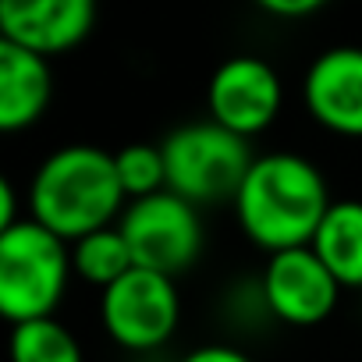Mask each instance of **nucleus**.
I'll list each match as a JSON object with an SVG mask.
<instances>
[{
  "instance_id": "nucleus-1",
  "label": "nucleus",
  "mask_w": 362,
  "mask_h": 362,
  "mask_svg": "<svg viewBox=\"0 0 362 362\" xmlns=\"http://www.w3.org/2000/svg\"><path fill=\"white\" fill-rule=\"evenodd\" d=\"M330 203L323 170L309 156L288 149L256 156L231 199L242 235L267 256L313 245Z\"/></svg>"
},
{
  "instance_id": "nucleus-2",
  "label": "nucleus",
  "mask_w": 362,
  "mask_h": 362,
  "mask_svg": "<svg viewBox=\"0 0 362 362\" xmlns=\"http://www.w3.org/2000/svg\"><path fill=\"white\" fill-rule=\"evenodd\" d=\"M25 199L29 221H36L68 245L93 231L114 228L128 206L117 185L114 153L89 142L54 149L36 167Z\"/></svg>"
},
{
  "instance_id": "nucleus-3",
  "label": "nucleus",
  "mask_w": 362,
  "mask_h": 362,
  "mask_svg": "<svg viewBox=\"0 0 362 362\" xmlns=\"http://www.w3.org/2000/svg\"><path fill=\"white\" fill-rule=\"evenodd\" d=\"M71 249L36 221L22 217L0 235V320L18 327L47 320L68 295Z\"/></svg>"
},
{
  "instance_id": "nucleus-4",
  "label": "nucleus",
  "mask_w": 362,
  "mask_h": 362,
  "mask_svg": "<svg viewBox=\"0 0 362 362\" xmlns=\"http://www.w3.org/2000/svg\"><path fill=\"white\" fill-rule=\"evenodd\" d=\"M160 149L167 163V192L181 196L196 210L231 203L256 160L249 139H238L214 121L174 128Z\"/></svg>"
},
{
  "instance_id": "nucleus-5",
  "label": "nucleus",
  "mask_w": 362,
  "mask_h": 362,
  "mask_svg": "<svg viewBox=\"0 0 362 362\" xmlns=\"http://www.w3.org/2000/svg\"><path fill=\"white\" fill-rule=\"evenodd\" d=\"M117 228L139 270L177 277L203 256V214L174 192L128 203Z\"/></svg>"
},
{
  "instance_id": "nucleus-6",
  "label": "nucleus",
  "mask_w": 362,
  "mask_h": 362,
  "mask_svg": "<svg viewBox=\"0 0 362 362\" xmlns=\"http://www.w3.org/2000/svg\"><path fill=\"white\" fill-rule=\"evenodd\" d=\"M100 323L124 351L163 348L181 323V295L174 277L153 270H128L117 284L100 291Z\"/></svg>"
},
{
  "instance_id": "nucleus-7",
  "label": "nucleus",
  "mask_w": 362,
  "mask_h": 362,
  "mask_svg": "<svg viewBox=\"0 0 362 362\" xmlns=\"http://www.w3.org/2000/svg\"><path fill=\"white\" fill-rule=\"evenodd\" d=\"M284 107V82L267 57L235 54L214 68L206 82V121L238 139L263 135Z\"/></svg>"
},
{
  "instance_id": "nucleus-8",
  "label": "nucleus",
  "mask_w": 362,
  "mask_h": 362,
  "mask_svg": "<svg viewBox=\"0 0 362 362\" xmlns=\"http://www.w3.org/2000/svg\"><path fill=\"white\" fill-rule=\"evenodd\" d=\"M341 291L344 288L334 281V274L309 245L267 256L259 277L263 309L288 327H320L334 316Z\"/></svg>"
},
{
  "instance_id": "nucleus-9",
  "label": "nucleus",
  "mask_w": 362,
  "mask_h": 362,
  "mask_svg": "<svg viewBox=\"0 0 362 362\" xmlns=\"http://www.w3.org/2000/svg\"><path fill=\"white\" fill-rule=\"evenodd\" d=\"M305 114L330 135L362 139V47H330L302 75Z\"/></svg>"
},
{
  "instance_id": "nucleus-10",
  "label": "nucleus",
  "mask_w": 362,
  "mask_h": 362,
  "mask_svg": "<svg viewBox=\"0 0 362 362\" xmlns=\"http://www.w3.org/2000/svg\"><path fill=\"white\" fill-rule=\"evenodd\" d=\"M96 8L89 0H0V36L54 61L93 36Z\"/></svg>"
},
{
  "instance_id": "nucleus-11",
  "label": "nucleus",
  "mask_w": 362,
  "mask_h": 362,
  "mask_svg": "<svg viewBox=\"0 0 362 362\" xmlns=\"http://www.w3.org/2000/svg\"><path fill=\"white\" fill-rule=\"evenodd\" d=\"M54 100L50 61L0 36V135H18L43 121Z\"/></svg>"
},
{
  "instance_id": "nucleus-12",
  "label": "nucleus",
  "mask_w": 362,
  "mask_h": 362,
  "mask_svg": "<svg viewBox=\"0 0 362 362\" xmlns=\"http://www.w3.org/2000/svg\"><path fill=\"white\" fill-rule=\"evenodd\" d=\"M309 249L323 259L341 288L362 291V199H334Z\"/></svg>"
},
{
  "instance_id": "nucleus-13",
  "label": "nucleus",
  "mask_w": 362,
  "mask_h": 362,
  "mask_svg": "<svg viewBox=\"0 0 362 362\" xmlns=\"http://www.w3.org/2000/svg\"><path fill=\"white\" fill-rule=\"evenodd\" d=\"M71 249V274L82 277L86 284L107 291L110 284H117L128 270H135V259H132V249L121 235V228H103V231H93L78 242L68 245Z\"/></svg>"
},
{
  "instance_id": "nucleus-14",
  "label": "nucleus",
  "mask_w": 362,
  "mask_h": 362,
  "mask_svg": "<svg viewBox=\"0 0 362 362\" xmlns=\"http://www.w3.org/2000/svg\"><path fill=\"white\" fill-rule=\"evenodd\" d=\"M8 358L11 362H86L78 337L57 316L11 327Z\"/></svg>"
},
{
  "instance_id": "nucleus-15",
  "label": "nucleus",
  "mask_w": 362,
  "mask_h": 362,
  "mask_svg": "<svg viewBox=\"0 0 362 362\" xmlns=\"http://www.w3.org/2000/svg\"><path fill=\"white\" fill-rule=\"evenodd\" d=\"M117 185L128 203L149 199L156 192H167V163L160 142H128L114 153Z\"/></svg>"
},
{
  "instance_id": "nucleus-16",
  "label": "nucleus",
  "mask_w": 362,
  "mask_h": 362,
  "mask_svg": "<svg viewBox=\"0 0 362 362\" xmlns=\"http://www.w3.org/2000/svg\"><path fill=\"white\" fill-rule=\"evenodd\" d=\"M259 11H267L270 18H281V22H295V18H309L316 11H323L320 0H263Z\"/></svg>"
},
{
  "instance_id": "nucleus-17",
  "label": "nucleus",
  "mask_w": 362,
  "mask_h": 362,
  "mask_svg": "<svg viewBox=\"0 0 362 362\" xmlns=\"http://www.w3.org/2000/svg\"><path fill=\"white\" fill-rule=\"evenodd\" d=\"M181 362H256L249 351H242V348H235V344H221V341H214V344H199V348H192Z\"/></svg>"
},
{
  "instance_id": "nucleus-18",
  "label": "nucleus",
  "mask_w": 362,
  "mask_h": 362,
  "mask_svg": "<svg viewBox=\"0 0 362 362\" xmlns=\"http://www.w3.org/2000/svg\"><path fill=\"white\" fill-rule=\"evenodd\" d=\"M22 217H18V192L11 185V177L0 170V235H4L8 228H15Z\"/></svg>"
}]
</instances>
